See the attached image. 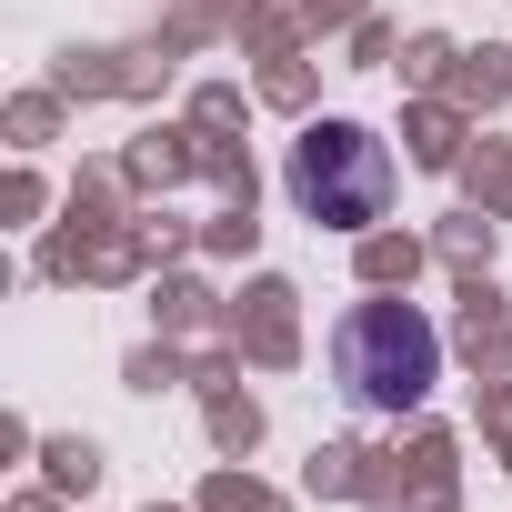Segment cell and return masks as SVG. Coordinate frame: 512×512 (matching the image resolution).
<instances>
[{
    "label": "cell",
    "instance_id": "cell-2",
    "mask_svg": "<svg viewBox=\"0 0 512 512\" xmlns=\"http://www.w3.org/2000/svg\"><path fill=\"white\" fill-rule=\"evenodd\" d=\"M292 201L322 221V231H372L392 211V151L352 121H322L302 151H292Z\"/></svg>",
    "mask_w": 512,
    "mask_h": 512
},
{
    "label": "cell",
    "instance_id": "cell-1",
    "mask_svg": "<svg viewBox=\"0 0 512 512\" xmlns=\"http://www.w3.org/2000/svg\"><path fill=\"white\" fill-rule=\"evenodd\" d=\"M332 382L352 392V412H412L442 382V332L412 302H362L332 332Z\"/></svg>",
    "mask_w": 512,
    "mask_h": 512
}]
</instances>
